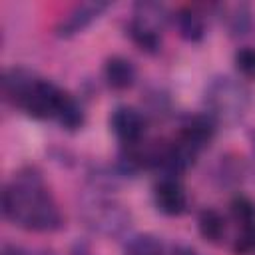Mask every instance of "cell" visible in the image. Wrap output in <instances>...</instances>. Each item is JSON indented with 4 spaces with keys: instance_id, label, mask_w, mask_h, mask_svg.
<instances>
[{
    "instance_id": "1",
    "label": "cell",
    "mask_w": 255,
    "mask_h": 255,
    "mask_svg": "<svg viewBox=\"0 0 255 255\" xmlns=\"http://www.w3.org/2000/svg\"><path fill=\"white\" fill-rule=\"evenodd\" d=\"M2 213L26 231H56L62 227L60 207L38 169L18 171L2 191Z\"/></svg>"
},
{
    "instance_id": "2",
    "label": "cell",
    "mask_w": 255,
    "mask_h": 255,
    "mask_svg": "<svg viewBox=\"0 0 255 255\" xmlns=\"http://www.w3.org/2000/svg\"><path fill=\"white\" fill-rule=\"evenodd\" d=\"M249 90L231 76H217L205 88L207 114L221 124H235L249 108Z\"/></svg>"
},
{
    "instance_id": "3",
    "label": "cell",
    "mask_w": 255,
    "mask_h": 255,
    "mask_svg": "<svg viewBox=\"0 0 255 255\" xmlns=\"http://www.w3.org/2000/svg\"><path fill=\"white\" fill-rule=\"evenodd\" d=\"M78 209L86 227L106 237H118L131 225L129 211L114 197L102 193H94L86 197Z\"/></svg>"
},
{
    "instance_id": "4",
    "label": "cell",
    "mask_w": 255,
    "mask_h": 255,
    "mask_svg": "<svg viewBox=\"0 0 255 255\" xmlns=\"http://www.w3.org/2000/svg\"><path fill=\"white\" fill-rule=\"evenodd\" d=\"M66 92L60 90L56 84L48 82V80H38L36 86L30 90V94L26 96V100L22 102V110L36 120H48V118H56L58 110L62 106Z\"/></svg>"
},
{
    "instance_id": "5",
    "label": "cell",
    "mask_w": 255,
    "mask_h": 255,
    "mask_svg": "<svg viewBox=\"0 0 255 255\" xmlns=\"http://www.w3.org/2000/svg\"><path fill=\"white\" fill-rule=\"evenodd\" d=\"M110 126L124 145L139 143L145 133V118L139 110H135L131 106L116 108L110 118Z\"/></svg>"
},
{
    "instance_id": "6",
    "label": "cell",
    "mask_w": 255,
    "mask_h": 255,
    "mask_svg": "<svg viewBox=\"0 0 255 255\" xmlns=\"http://www.w3.org/2000/svg\"><path fill=\"white\" fill-rule=\"evenodd\" d=\"M108 8H110V2H100V0H96V2H82V4L74 6L66 16L60 18V22L56 24V34L60 38H70V36L82 32L84 28H88Z\"/></svg>"
},
{
    "instance_id": "7",
    "label": "cell",
    "mask_w": 255,
    "mask_h": 255,
    "mask_svg": "<svg viewBox=\"0 0 255 255\" xmlns=\"http://www.w3.org/2000/svg\"><path fill=\"white\" fill-rule=\"evenodd\" d=\"M153 201H155V207L165 213V215H181L187 207V195H185V189L183 185L171 177V175H165L161 177L155 185H153Z\"/></svg>"
},
{
    "instance_id": "8",
    "label": "cell",
    "mask_w": 255,
    "mask_h": 255,
    "mask_svg": "<svg viewBox=\"0 0 255 255\" xmlns=\"http://www.w3.org/2000/svg\"><path fill=\"white\" fill-rule=\"evenodd\" d=\"M215 135V120L209 114H197L187 118L181 124L177 139H181L187 147H191L195 153H199L203 147L209 145V141Z\"/></svg>"
},
{
    "instance_id": "9",
    "label": "cell",
    "mask_w": 255,
    "mask_h": 255,
    "mask_svg": "<svg viewBox=\"0 0 255 255\" xmlns=\"http://www.w3.org/2000/svg\"><path fill=\"white\" fill-rule=\"evenodd\" d=\"M38 80L40 78L30 68L12 66L2 74V94L14 106H22V102L26 100V96L30 94V90L36 86Z\"/></svg>"
},
{
    "instance_id": "10",
    "label": "cell",
    "mask_w": 255,
    "mask_h": 255,
    "mask_svg": "<svg viewBox=\"0 0 255 255\" xmlns=\"http://www.w3.org/2000/svg\"><path fill=\"white\" fill-rule=\"evenodd\" d=\"M135 76H137V72H135L133 62L124 56H112L104 64V78H106L108 86L114 90L131 88L135 82Z\"/></svg>"
},
{
    "instance_id": "11",
    "label": "cell",
    "mask_w": 255,
    "mask_h": 255,
    "mask_svg": "<svg viewBox=\"0 0 255 255\" xmlns=\"http://www.w3.org/2000/svg\"><path fill=\"white\" fill-rule=\"evenodd\" d=\"M175 26L183 40L187 42H199L205 34V18L201 12H197L191 6H183L175 12Z\"/></svg>"
},
{
    "instance_id": "12",
    "label": "cell",
    "mask_w": 255,
    "mask_h": 255,
    "mask_svg": "<svg viewBox=\"0 0 255 255\" xmlns=\"http://www.w3.org/2000/svg\"><path fill=\"white\" fill-rule=\"evenodd\" d=\"M197 229H199V235L207 243L219 245L225 239V233H227L225 217L215 207H205L197 215Z\"/></svg>"
},
{
    "instance_id": "13",
    "label": "cell",
    "mask_w": 255,
    "mask_h": 255,
    "mask_svg": "<svg viewBox=\"0 0 255 255\" xmlns=\"http://www.w3.org/2000/svg\"><path fill=\"white\" fill-rule=\"evenodd\" d=\"M128 34L131 38V42L141 48L143 52H157L159 50V44H161V30L157 28H151L135 18L129 20L128 24Z\"/></svg>"
},
{
    "instance_id": "14",
    "label": "cell",
    "mask_w": 255,
    "mask_h": 255,
    "mask_svg": "<svg viewBox=\"0 0 255 255\" xmlns=\"http://www.w3.org/2000/svg\"><path fill=\"white\" fill-rule=\"evenodd\" d=\"M133 18L161 30L167 20V10L163 4H157V2H137L133 8Z\"/></svg>"
},
{
    "instance_id": "15",
    "label": "cell",
    "mask_w": 255,
    "mask_h": 255,
    "mask_svg": "<svg viewBox=\"0 0 255 255\" xmlns=\"http://www.w3.org/2000/svg\"><path fill=\"white\" fill-rule=\"evenodd\" d=\"M56 120L60 122L62 128L74 131V129L82 128V124H84V110H82V106L70 94H66L64 100H62V106L58 110Z\"/></svg>"
},
{
    "instance_id": "16",
    "label": "cell",
    "mask_w": 255,
    "mask_h": 255,
    "mask_svg": "<svg viewBox=\"0 0 255 255\" xmlns=\"http://www.w3.org/2000/svg\"><path fill=\"white\" fill-rule=\"evenodd\" d=\"M126 255H165L161 241L151 233L133 235L126 245Z\"/></svg>"
},
{
    "instance_id": "17",
    "label": "cell",
    "mask_w": 255,
    "mask_h": 255,
    "mask_svg": "<svg viewBox=\"0 0 255 255\" xmlns=\"http://www.w3.org/2000/svg\"><path fill=\"white\" fill-rule=\"evenodd\" d=\"M255 251V221L241 225V231L235 237L233 253L235 255H249Z\"/></svg>"
},
{
    "instance_id": "18",
    "label": "cell",
    "mask_w": 255,
    "mask_h": 255,
    "mask_svg": "<svg viewBox=\"0 0 255 255\" xmlns=\"http://www.w3.org/2000/svg\"><path fill=\"white\" fill-rule=\"evenodd\" d=\"M231 213L239 225L251 223V221H255V203L245 195H237L231 201Z\"/></svg>"
},
{
    "instance_id": "19",
    "label": "cell",
    "mask_w": 255,
    "mask_h": 255,
    "mask_svg": "<svg viewBox=\"0 0 255 255\" xmlns=\"http://www.w3.org/2000/svg\"><path fill=\"white\" fill-rule=\"evenodd\" d=\"M235 68L245 76L255 80V48H241L233 56Z\"/></svg>"
},
{
    "instance_id": "20",
    "label": "cell",
    "mask_w": 255,
    "mask_h": 255,
    "mask_svg": "<svg viewBox=\"0 0 255 255\" xmlns=\"http://www.w3.org/2000/svg\"><path fill=\"white\" fill-rule=\"evenodd\" d=\"M233 12L227 16V26L235 34H243L249 26V10L247 6H233Z\"/></svg>"
},
{
    "instance_id": "21",
    "label": "cell",
    "mask_w": 255,
    "mask_h": 255,
    "mask_svg": "<svg viewBox=\"0 0 255 255\" xmlns=\"http://www.w3.org/2000/svg\"><path fill=\"white\" fill-rule=\"evenodd\" d=\"M70 255H94V251H92L90 243H86V241H76V243L72 245V249H70Z\"/></svg>"
},
{
    "instance_id": "22",
    "label": "cell",
    "mask_w": 255,
    "mask_h": 255,
    "mask_svg": "<svg viewBox=\"0 0 255 255\" xmlns=\"http://www.w3.org/2000/svg\"><path fill=\"white\" fill-rule=\"evenodd\" d=\"M2 255H26V253L14 243H4L2 245Z\"/></svg>"
},
{
    "instance_id": "23",
    "label": "cell",
    "mask_w": 255,
    "mask_h": 255,
    "mask_svg": "<svg viewBox=\"0 0 255 255\" xmlns=\"http://www.w3.org/2000/svg\"><path fill=\"white\" fill-rule=\"evenodd\" d=\"M175 255H197L193 249H187V247H181V249H177L175 251Z\"/></svg>"
}]
</instances>
